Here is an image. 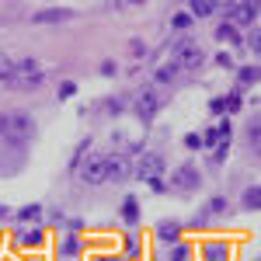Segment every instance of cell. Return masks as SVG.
<instances>
[{"label":"cell","instance_id":"1","mask_svg":"<svg viewBox=\"0 0 261 261\" xmlns=\"http://www.w3.org/2000/svg\"><path fill=\"white\" fill-rule=\"evenodd\" d=\"M174 56H178L174 66H181V70H195V66H202V49L195 45V42H188V39H181L178 45H174Z\"/></svg>","mask_w":261,"mask_h":261},{"label":"cell","instance_id":"2","mask_svg":"<svg viewBox=\"0 0 261 261\" xmlns=\"http://www.w3.org/2000/svg\"><path fill=\"white\" fill-rule=\"evenodd\" d=\"M164 174V161L157 157V153H143L140 164H136V178L140 181H153Z\"/></svg>","mask_w":261,"mask_h":261},{"label":"cell","instance_id":"3","mask_svg":"<svg viewBox=\"0 0 261 261\" xmlns=\"http://www.w3.org/2000/svg\"><path fill=\"white\" fill-rule=\"evenodd\" d=\"M81 178L87 181V185H101V181L108 178V157H91V161L84 164Z\"/></svg>","mask_w":261,"mask_h":261},{"label":"cell","instance_id":"4","mask_svg":"<svg viewBox=\"0 0 261 261\" xmlns=\"http://www.w3.org/2000/svg\"><path fill=\"white\" fill-rule=\"evenodd\" d=\"M7 136L14 143H24L32 136V119H28V115H11V119H7Z\"/></svg>","mask_w":261,"mask_h":261},{"label":"cell","instance_id":"5","mask_svg":"<svg viewBox=\"0 0 261 261\" xmlns=\"http://www.w3.org/2000/svg\"><path fill=\"white\" fill-rule=\"evenodd\" d=\"M157 108H161V94L157 91H143L140 98H136V115L140 119H153Z\"/></svg>","mask_w":261,"mask_h":261},{"label":"cell","instance_id":"6","mask_svg":"<svg viewBox=\"0 0 261 261\" xmlns=\"http://www.w3.org/2000/svg\"><path fill=\"white\" fill-rule=\"evenodd\" d=\"M199 171H195V167H192V164H185V167H178V171H174V178H171V185H174V188H181V192H188V188H199Z\"/></svg>","mask_w":261,"mask_h":261},{"label":"cell","instance_id":"7","mask_svg":"<svg viewBox=\"0 0 261 261\" xmlns=\"http://www.w3.org/2000/svg\"><path fill=\"white\" fill-rule=\"evenodd\" d=\"M129 174H133V167H129V161H125L122 153L108 157V178H112V181H125Z\"/></svg>","mask_w":261,"mask_h":261},{"label":"cell","instance_id":"8","mask_svg":"<svg viewBox=\"0 0 261 261\" xmlns=\"http://www.w3.org/2000/svg\"><path fill=\"white\" fill-rule=\"evenodd\" d=\"M230 18L254 21V18H258V4H233V7H230Z\"/></svg>","mask_w":261,"mask_h":261},{"label":"cell","instance_id":"9","mask_svg":"<svg viewBox=\"0 0 261 261\" xmlns=\"http://www.w3.org/2000/svg\"><path fill=\"white\" fill-rule=\"evenodd\" d=\"M122 220H125V223H136V220H140V202H136V199H125V202H122Z\"/></svg>","mask_w":261,"mask_h":261},{"label":"cell","instance_id":"10","mask_svg":"<svg viewBox=\"0 0 261 261\" xmlns=\"http://www.w3.org/2000/svg\"><path fill=\"white\" fill-rule=\"evenodd\" d=\"M63 18H70V11H39L35 14V24H49V21H63Z\"/></svg>","mask_w":261,"mask_h":261},{"label":"cell","instance_id":"11","mask_svg":"<svg viewBox=\"0 0 261 261\" xmlns=\"http://www.w3.org/2000/svg\"><path fill=\"white\" fill-rule=\"evenodd\" d=\"M205 261H226V244H205Z\"/></svg>","mask_w":261,"mask_h":261},{"label":"cell","instance_id":"12","mask_svg":"<svg viewBox=\"0 0 261 261\" xmlns=\"http://www.w3.org/2000/svg\"><path fill=\"white\" fill-rule=\"evenodd\" d=\"M157 233H161V241H164V244H167V241H178L181 226H178V223H161V226H157Z\"/></svg>","mask_w":261,"mask_h":261},{"label":"cell","instance_id":"13","mask_svg":"<svg viewBox=\"0 0 261 261\" xmlns=\"http://www.w3.org/2000/svg\"><path fill=\"white\" fill-rule=\"evenodd\" d=\"M192 11H195L199 18H205V14H213V11H216V4H213V0H192Z\"/></svg>","mask_w":261,"mask_h":261},{"label":"cell","instance_id":"14","mask_svg":"<svg viewBox=\"0 0 261 261\" xmlns=\"http://www.w3.org/2000/svg\"><path fill=\"white\" fill-rule=\"evenodd\" d=\"M18 241L24 244V247H39V244H42V233H39V230H24Z\"/></svg>","mask_w":261,"mask_h":261},{"label":"cell","instance_id":"15","mask_svg":"<svg viewBox=\"0 0 261 261\" xmlns=\"http://www.w3.org/2000/svg\"><path fill=\"white\" fill-rule=\"evenodd\" d=\"M258 202H261L258 188H247V192H244V209H258Z\"/></svg>","mask_w":261,"mask_h":261},{"label":"cell","instance_id":"16","mask_svg":"<svg viewBox=\"0 0 261 261\" xmlns=\"http://www.w3.org/2000/svg\"><path fill=\"white\" fill-rule=\"evenodd\" d=\"M216 39H223V42H241V35H237L230 24H220V28H216Z\"/></svg>","mask_w":261,"mask_h":261},{"label":"cell","instance_id":"17","mask_svg":"<svg viewBox=\"0 0 261 261\" xmlns=\"http://www.w3.org/2000/svg\"><path fill=\"white\" fill-rule=\"evenodd\" d=\"M14 63H7V60H0V81H14Z\"/></svg>","mask_w":261,"mask_h":261},{"label":"cell","instance_id":"18","mask_svg":"<svg viewBox=\"0 0 261 261\" xmlns=\"http://www.w3.org/2000/svg\"><path fill=\"white\" fill-rule=\"evenodd\" d=\"M174 73H178V66H161V70H157V81L167 84V81H174Z\"/></svg>","mask_w":261,"mask_h":261},{"label":"cell","instance_id":"19","mask_svg":"<svg viewBox=\"0 0 261 261\" xmlns=\"http://www.w3.org/2000/svg\"><path fill=\"white\" fill-rule=\"evenodd\" d=\"M18 216H21V220H35V216H39V205H24Z\"/></svg>","mask_w":261,"mask_h":261},{"label":"cell","instance_id":"20","mask_svg":"<svg viewBox=\"0 0 261 261\" xmlns=\"http://www.w3.org/2000/svg\"><path fill=\"white\" fill-rule=\"evenodd\" d=\"M73 94H77V84H70V81H66V84L60 87V98H73Z\"/></svg>","mask_w":261,"mask_h":261},{"label":"cell","instance_id":"21","mask_svg":"<svg viewBox=\"0 0 261 261\" xmlns=\"http://www.w3.org/2000/svg\"><path fill=\"white\" fill-rule=\"evenodd\" d=\"M241 81L244 84H254V81H258V70H254V66H247V70L241 73Z\"/></svg>","mask_w":261,"mask_h":261},{"label":"cell","instance_id":"22","mask_svg":"<svg viewBox=\"0 0 261 261\" xmlns=\"http://www.w3.org/2000/svg\"><path fill=\"white\" fill-rule=\"evenodd\" d=\"M202 143H205V146H216V143H220V133H216V129H209V133L202 136Z\"/></svg>","mask_w":261,"mask_h":261},{"label":"cell","instance_id":"23","mask_svg":"<svg viewBox=\"0 0 261 261\" xmlns=\"http://www.w3.org/2000/svg\"><path fill=\"white\" fill-rule=\"evenodd\" d=\"M185 146H188V150H199V146H202V136H185Z\"/></svg>","mask_w":261,"mask_h":261},{"label":"cell","instance_id":"24","mask_svg":"<svg viewBox=\"0 0 261 261\" xmlns=\"http://www.w3.org/2000/svg\"><path fill=\"white\" fill-rule=\"evenodd\" d=\"M226 209V199H213L209 202V213H223Z\"/></svg>","mask_w":261,"mask_h":261},{"label":"cell","instance_id":"25","mask_svg":"<svg viewBox=\"0 0 261 261\" xmlns=\"http://www.w3.org/2000/svg\"><path fill=\"white\" fill-rule=\"evenodd\" d=\"M188 254H192L188 247H174V258H171V261H188Z\"/></svg>","mask_w":261,"mask_h":261},{"label":"cell","instance_id":"26","mask_svg":"<svg viewBox=\"0 0 261 261\" xmlns=\"http://www.w3.org/2000/svg\"><path fill=\"white\" fill-rule=\"evenodd\" d=\"M241 108V94H233V98H226V112H237Z\"/></svg>","mask_w":261,"mask_h":261},{"label":"cell","instance_id":"27","mask_svg":"<svg viewBox=\"0 0 261 261\" xmlns=\"http://www.w3.org/2000/svg\"><path fill=\"white\" fill-rule=\"evenodd\" d=\"M63 251H66V254H77V237H70V241L63 244Z\"/></svg>","mask_w":261,"mask_h":261},{"label":"cell","instance_id":"28","mask_svg":"<svg viewBox=\"0 0 261 261\" xmlns=\"http://www.w3.org/2000/svg\"><path fill=\"white\" fill-rule=\"evenodd\" d=\"M216 63H220L223 70H226V66H233V63H230V56H226V53H220V56H216Z\"/></svg>","mask_w":261,"mask_h":261},{"label":"cell","instance_id":"29","mask_svg":"<svg viewBox=\"0 0 261 261\" xmlns=\"http://www.w3.org/2000/svg\"><path fill=\"white\" fill-rule=\"evenodd\" d=\"M188 21H192V18H188V14H178V18H174V28H185Z\"/></svg>","mask_w":261,"mask_h":261},{"label":"cell","instance_id":"30","mask_svg":"<svg viewBox=\"0 0 261 261\" xmlns=\"http://www.w3.org/2000/svg\"><path fill=\"white\" fill-rule=\"evenodd\" d=\"M0 136H7V119L0 115Z\"/></svg>","mask_w":261,"mask_h":261}]
</instances>
